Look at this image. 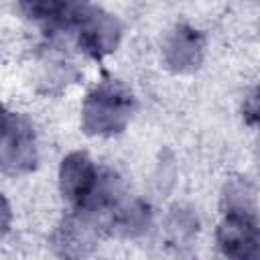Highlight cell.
Here are the masks:
<instances>
[{"label":"cell","mask_w":260,"mask_h":260,"mask_svg":"<svg viewBox=\"0 0 260 260\" xmlns=\"http://www.w3.org/2000/svg\"><path fill=\"white\" fill-rule=\"evenodd\" d=\"M132 114V95L118 83L95 87L83 104L81 122L89 134H116L124 130Z\"/></svg>","instance_id":"obj_1"},{"label":"cell","mask_w":260,"mask_h":260,"mask_svg":"<svg viewBox=\"0 0 260 260\" xmlns=\"http://www.w3.org/2000/svg\"><path fill=\"white\" fill-rule=\"evenodd\" d=\"M217 244L221 252L230 258H258L260 236L254 213H236L225 211L223 221L217 228Z\"/></svg>","instance_id":"obj_2"},{"label":"cell","mask_w":260,"mask_h":260,"mask_svg":"<svg viewBox=\"0 0 260 260\" xmlns=\"http://www.w3.org/2000/svg\"><path fill=\"white\" fill-rule=\"evenodd\" d=\"M37 165L32 126L24 118H10L6 136L0 142V169L8 175H22Z\"/></svg>","instance_id":"obj_3"},{"label":"cell","mask_w":260,"mask_h":260,"mask_svg":"<svg viewBox=\"0 0 260 260\" xmlns=\"http://www.w3.org/2000/svg\"><path fill=\"white\" fill-rule=\"evenodd\" d=\"M77 28H79V47L95 59L112 53L120 41L118 20L112 14L98 8H89L87 14L77 24Z\"/></svg>","instance_id":"obj_4"},{"label":"cell","mask_w":260,"mask_h":260,"mask_svg":"<svg viewBox=\"0 0 260 260\" xmlns=\"http://www.w3.org/2000/svg\"><path fill=\"white\" fill-rule=\"evenodd\" d=\"M98 177L100 175H98L91 158L85 152L67 154L59 169V187H61L63 197L69 203L79 207L93 191Z\"/></svg>","instance_id":"obj_5"},{"label":"cell","mask_w":260,"mask_h":260,"mask_svg":"<svg viewBox=\"0 0 260 260\" xmlns=\"http://www.w3.org/2000/svg\"><path fill=\"white\" fill-rule=\"evenodd\" d=\"M24 14L53 28H71L91 8L87 0H20Z\"/></svg>","instance_id":"obj_6"},{"label":"cell","mask_w":260,"mask_h":260,"mask_svg":"<svg viewBox=\"0 0 260 260\" xmlns=\"http://www.w3.org/2000/svg\"><path fill=\"white\" fill-rule=\"evenodd\" d=\"M165 57L175 71L195 69L203 57V37L191 26H177L167 41Z\"/></svg>","instance_id":"obj_7"},{"label":"cell","mask_w":260,"mask_h":260,"mask_svg":"<svg viewBox=\"0 0 260 260\" xmlns=\"http://www.w3.org/2000/svg\"><path fill=\"white\" fill-rule=\"evenodd\" d=\"M10 205H8V201H6V197L0 193V238L8 232V228H10Z\"/></svg>","instance_id":"obj_8"},{"label":"cell","mask_w":260,"mask_h":260,"mask_svg":"<svg viewBox=\"0 0 260 260\" xmlns=\"http://www.w3.org/2000/svg\"><path fill=\"white\" fill-rule=\"evenodd\" d=\"M244 112H246L248 122H250V124H254V122H256V118H258V108H256V95H254V93L250 95L248 106H244Z\"/></svg>","instance_id":"obj_9"},{"label":"cell","mask_w":260,"mask_h":260,"mask_svg":"<svg viewBox=\"0 0 260 260\" xmlns=\"http://www.w3.org/2000/svg\"><path fill=\"white\" fill-rule=\"evenodd\" d=\"M10 118H12V116H8V112H6L4 106L0 104V142H2V138L6 136V130H8V126H10Z\"/></svg>","instance_id":"obj_10"}]
</instances>
